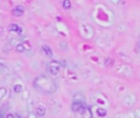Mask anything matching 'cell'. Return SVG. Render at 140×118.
Instances as JSON below:
<instances>
[{
    "instance_id": "obj_14",
    "label": "cell",
    "mask_w": 140,
    "mask_h": 118,
    "mask_svg": "<svg viewBox=\"0 0 140 118\" xmlns=\"http://www.w3.org/2000/svg\"><path fill=\"white\" fill-rule=\"evenodd\" d=\"M7 118H14L13 115H12V114H8V115L7 116Z\"/></svg>"
},
{
    "instance_id": "obj_6",
    "label": "cell",
    "mask_w": 140,
    "mask_h": 118,
    "mask_svg": "<svg viewBox=\"0 0 140 118\" xmlns=\"http://www.w3.org/2000/svg\"><path fill=\"white\" fill-rule=\"evenodd\" d=\"M9 30L14 31V32H17L18 34L22 33V29L20 28V26H18L16 24H14V25L12 24V25H10V26H9Z\"/></svg>"
},
{
    "instance_id": "obj_7",
    "label": "cell",
    "mask_w": 140,
    "mask_h": 118,
    "mask_svg": "<svg viewBox=\"0 0 140 118\" xmlns=\"http://www.w3.org/2000/svg\"><path fill=\"white\" fill-rule=\"evenodd\" d=\"M42 50H43V52L45 53V54L46 55V56L51 57L52 55H53L51 49H49V47H48V46H46V45L42 46Z\"/></svg>"
},
{
    "instance_id": "obj_9",
    "label": "cell",
    "mask_w": 140,
    "mask_h": 118,
    "mask_svg": "<svg viewBox=\"0 0 140 118\" xmlns=\"http://www.w3.org/2000/svg\"><path fill=\"white\" fill-rule=\"evenodd\" d=\"M63 7L64 9H68L71 7V3H70L69 0H64L63 3Z\"/></svg>"
},
{
    "instance_id": "obj_15",
    "label": "cell",
    "mask_w": 140,
    "mask_h": 118,
    "mask_svg": "<svg viewBox=\"0 0 140 118\" xmlns=\"http://www.w3.org/2000/svg\"><path fill=\"white\" fill-rule=\"evenodd\" d=\"M0 118H3V112H0Z\"/></svg>"
},
{
    "instance_id": "obj_3",
    "label": "cell",
    "mask_w": 140,
    "mask_h": 118,
    "mask_svg": "<svg viewBox=\"0 0 140 118\" xmlns=\"http://www.w3.org/2000/svg\"><path fill=\"white\" fill-rule=\"evenodd\" d=\"M25 11V8L22 6H17L13 10V14L15 17H21V16L23 15Z\"/></svg>"
},
{
    "instance_id": "obj_10",
    "label": "cell",
    "mask_w": 140,
    "mask_h": 118,
    "mask_svg": "<svg viewBox=\"0 0 140 118\" xmlns=\"http://www.w3.org/2000/svg\"><path fill=\"white\" fill-rule=\"evenodd\" d=\"M6 93H7V90L4 88L0 89V99H2V98L6 95Z\"/></svg>"
},
{
    "instance_id": "obj_5",
    "label": "cell",
    "mask_w": 140,
    "mask_h": 118,
    "mask_svg": "<svg viewBox=\"0 0 140 118\" xmlns=\"http://www.w3.org/2000/svg\"><path fill=\"white\" fill-rule=\"evenodd\" d=\"M84 107L83 106V104H82L81 103H79V102H76V103H73V106H72V109L73 111L74 112H81L82 109H83Z\"/></svg>"
},
{
    "instance_id": "obj_11",
    "label": "cell",
    "mask_w": 140,
    "mask_h": 118,
    "mask_svg": "<svg viewBox=\"0 0 140 118\" xmlns=\"http://www.w3.org/2000/svg\"><path fill=\"white\" fill-rule=\"evenodd\" d=\"M14 90H15V92H16V93L21 92V90H22V86H21V85H15V86H14Z\"/></svg>"
},
{
    "instance_id": "obj_4",
    "label": "cell",
    "mask_w": 140,
    "mask_h": 118,
    "mask_svg": "<svg viewBox=\"0 0 140 118\" xmlns=\"http://www.w3.org/2000/svg\"><path fill=\"white\" fill-rule=\"evenodd\" d=\"M81 113L83 114V118H92V114L90 111V109H89L88 108L84 107L83 109H82Z\"/></svg>"
},
{
    "instance_id": "obj_2",
    "label": "cell",
    "mask_w": 140,
    "mask_h": 118,
    "mask_svg": "<svg viewBox=\"0 0 140 118\" xmlns=\"http://www.w3.org/2000/svg\"><path fill=\"white\" fill-rule=\"evenodd\" d=\"M48 70H49V73L52 74V75L59 74V70H60V64H59V62H57V61H52L49 64Z\"/></svg>"
},
{
    "instance_id": "obj_12",
    "label": "cell",
    "mask_w": 140,
    "mask_h": 118,
    "mask_svg": "<svg viewBox=\"0 0 140 118\" xmlns=\"http://www.w3.org/2000/svg\"><path fill=\"white\" fill-rule=\"evenodd\" d=\"M17 50L18 51V52H20V53H23L25 51V49H24V47H23L22 45H17Z\"/></svg>"
},
{
    "instance_id": "obj_1",
    "label": "cell",
    "mask_w": 140,
    "mask_h": 118,
    "mask_svg": "<svg viewBox=\"0 0 140 118\" xmlns=\"http://www.w3.org/2000/svg\"><path fill=\"white\" fill-rule=\"evenodd\" d=\"M34 87L37 90L45 93H53L56 91V84L51 78L46 76H39L33 82Z\"/></svg>"
},
{
    "instance_id": "obj_8",
    "label": "cell",
    "mask_w": 140,
    "mask_h": 118,
    "mask_svg": "<svg viewBox=\"0 0 140 118\" xmlns=\"http://www.w3.org/2000/svg\"><path fill=\"white\" fill-rule=\"evenodd\" d=\"M45 112L46 110L43 107V106H41V107H38L36 109V114L40 116H44L45 115Z\"/></svg>"
},
{
    "instance_id": "obj_13",
    "label": "cell",
    "mask_w": 140,
    "mask_h": 118,
    "mask_svg": "<svg viewBox=\"0 0 140 118\" xmlns=\"http://www.w3.org/2000/svg\"><path fill=\"white\" fill-rule=\"evenodd\" d=\"M28 116V118H36V116L33 112V110L32 111H28V116Z\"/></svg>"
}]
</instances>
